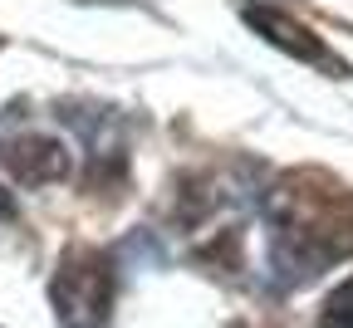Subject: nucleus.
Here are the masks:
<instances>
[{
	"instance_id": "obj_1",
	"label": "nucleus",
	"mask_w": 353,
	"mask_h": 328,
	"mask_svg": "<svg viewBox=\"0 0 353 328\" xmlns=\"http://www.w3.org/2000/svg\"><path fill=\"white\" fill-rule=\"evenodd\" d=\"M50 294H54L64 328H99L108 318V304H113V269L94 250H74L64 260V269L54 274Z\"/></svg>"
},
{
	"instance_id": "obj_2",
	"label": "nucleus",
	"mask_w": 353,
	"mask_h": 328,
	"mask_svg": "<svg viewBox=\"0 0 353 328\" xmlns=\"http://www.w3.org/2000/svg\"><path fill=\"white\" fill-rule=\"evenodd\" d=\"M0 162H6L20 181H54L69 172V152L50 137H15V143L0 147Z\"/></svg>"
},
{
	"instance_id": "obj_3",
	"label": "nucleus",
	"mask_w": 353,
	"mask_h": 328,
	"mask_svg": "<svg viewBox=\"0 0 353 328\" xmlns=\"http://www.w3.org/2000/svg\"><path fill=\"white\" fill-rule=\"evenodd\" d=\"M319 328H353V274L343 279V285L324 299L319 309Z\"/></svg>"
},
{
	"instance_id": "obj_4",
	"label": "nucleus",
	"mask_w": 353,
	"mask_h": 328,
	"mask_svg": "<svg viewBox=\"0 0 353 328\" xmlns=\"http://www.w3.org/2000/svg\"><path fill=\"white\" fill-rule=\"evenodd\" d=\"M10 211H15V201H10V192H0V221H6Z\"/></svg>"
}]
</instances>
